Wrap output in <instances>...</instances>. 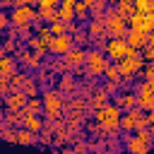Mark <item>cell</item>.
<instances>
[{
    "label": "cell",
    "mask_w": 154,
    "mask_h": 154,
    "mask_svg": "<svg viewBox=\"0 0 154 154\" xmlns=\"http://www.w3.org/2000/svg\"><path fill=\"white\" fill-rule=\"evenodd\" d=\"M91 116H94V120H96L99 125H103V128H106L108 137H116V132H120V116H123V111H120L113 101H111V103H106L103 108L94 111Z\"/></svg>",
    "instance_id": "6da1fadb"
},
{
    "label": "cell",
    "mask_w": 154,
    "mask_h": 154,
    "mask_svg": "<svg viewBox=\"0 0 154 154\" xmlns=\"http://www.w3.org/2000/svg\"><path fill=\"white\" fill-rule=\"evenodd\" d=\"M41 101H43V116H46V120H65L63 94H60L55 87H53V89H43Z\"/></svg>",
    "instance_id": "7a4b0ae2"
},
{
    "label": "cell",
    "mask_w": 154,
    "mask_h": 154,
    "mask_svg": "<svg viewBox=\"0 0 154 154\" xmlns=\"http://www.w3.org/2000/svg\"><path fill=\"white\" fill-rule=\"evenodd\" d=\"M108 55L103 53V51H99V48H91V51H87V63H84V70H87V75L91 77V79H99V77H103V72H106V67H108Z\"/></svg>",
    "instance_id": "3957f363"
},
{
    "label": "cell",
    "mask_w": 154,
    "mask_h": 154,
    "mask_svg": "<svg viewBox=\"0 0 154 154\" xmlns=\"http://www.w3.org/2000/svg\"><path fill=\"white\" fill-rule=\"evenodd\" d=\"M128 29H130L128 19H123L118 14V10L113 5H108V10H106V34H108V38H125Z\"/></svg>",
    "instance_id": "277c9868"
},
{
    "label": "cell",
    "mask_w": 154,
    "mask_h": 154,
    "mask_svg": "<svg viewBox=\"0 0 154 154\" xmlns=\"http://www.w3.org/2000/svg\"><path fill=\"white\" fill-rule=\"evenodd\" d=\"M34 22H38V10H34L31 5H19V7H12L10 12V26H34Z\"/></svg>",
    "instance_id": "5b68a950"
},
{
    "label": "cell",
    "mask_w": 154,
    "mask_h": 154,
    "mask_svg": "<svg viewBox=\"0 0 154 154\" xmlns=\"http://www.w3.org/2000/svg\"><path fill=\"white\" fill-rule=\"evenodd\" d=\"M72 48H75L72 36H70V34H63V36H53V38H51L48 53H51V55H55V58H63V55H67Z\"/></svg>",
    "instance_id": "8992f818"
},
{
    "label": "cell",
    "mask_w": 154,
    "mask_h": 154,
    "mask_svg": "<svg viewBox=\"0 0 154 154\" xmlns=\"http://www.w3.org/2000/svg\"><path fill=\"white\" fill-rule=\"evenodd\" d=\"M125 51H128V41H125V38H108V41H106V48H103V53L108 55L111 63L125 58Z\"/></svg>",
    "instance_id": "52a82bcc"
},
{
    "label": "cell",
    "mask_w": 154,
    "mask_h": 154,
    "mask_svg": "<svg viewBox=\"0 0 154 154\" xmlns=\"http://www.w3.org/2000/svg\"><path fill=\"white\" fill-rule=\"evenodd\" d=\"M77 87H79V82H77V77H75L72 72L60 75V77L55 79V89H58L60 94H77Z\"/></svg>",
    "instance_id": "ba28073f"
},
{
    "label": "cell",
    "mask_w": 154,
    "mask_h": 154,
    "mask_svg": "<svg viewBox=\"0 0 154 154\" xmlns=\"http://www.w3.org/2000/svg\"><path fill=\"white\" fill-rule=\"evenodd\" d=\"M128 26H130V29H137V31H144V34H149V31L154 29V22L149 19V14L135 12V14L128 19Z\"/></svg>",
    "instance_id": "9c48e42d"
},
{
    "label": "cell",
    "mask_w": 154,
    "mask_h": 154,
    "mask_svg": "<svg viewBox=\"0 0 154 154\" xmlns=\"http://www.w3.org/2000/svg\"><path fill=\"white\" fill-rule=\"evenodd\" d=\"M26 101H29V96L24 91H10L5 96V108L7 111H24L26 108Z\"/></svg>",
    "instance_id": "30bf717a"
},
{
    "label": "cell",
    "mask_w": 154,
    "mask_h": 154,
    "mask_svg": "<svg viewBox=\"0 0 154 154\" xmlns=\"http://www.w3.org/2000/svg\"><path fill=\"white\" fill-rule=\"evenodd\" d=\"M123 140H125V149H128V154H149V149H152V144L142 142V140L135 137V135H123Z\"/></svg>",
    "instance_id": "8fae6325"
},
{
    "label": "cell",
    "mask_w": 154,
    "mask_h": 154,
    "mask_svg": "<svg viewBox=\"0 0 154 154\" xmlns=\"http://www.w3.org/2000/svg\"><path fill=\"white\" fill-rule=\"evenodd\" d=\"M108 99H111V96H108V94H106V91H103L101 87H96V89H94V91L89 94V99H87V101H89V111L94 113V111H99V108H103L106 103H111Z\"/></svg>",
    "instance_id": "7c38bea8"
},
{
    "label": "cell",
    "mask_w": 154,
    "mask_h": 154,
    "mask_svg": "<svg viewBox=\"0 0 154 154\" xmlns=\"http://www.w3.org/2000/svg\"><path fill=\"white\" fill-rule=\"evenodd\" d=\"M22 128H26V130H31V132H41V128H43V118L41 116H36V113H29L26 108L22 111Z\"/></svg>",
    "instance_id": "4fadbf2b"
},
{
    "label": "cell",
    "mask_w": 154,
    "mask_h": 154,
    "mask_svg": "<svg viewBox=\"0 0 154 154\" xmlns=\"http://www.w3.org/2000/svg\"><path fill=\"white\" fill-rule=\"evenodd\" d=\"M65 58V63L70 65V70H75V67H84V63H87V51L84 48H72L67 55H63Z\"/></svg>",
    "instance_id": "5bb4252c"
},
{
    "label": "cell",
    "mask_w": 154,
    "mask_h": 154,
    "mask_svg": "<svg viewBox=\"0 0 154 154\" xmlns=\"http://www.w3.org/2000/svg\"><path fill=\"white\" fill-rule=\"evenodd\" d=\"M125 41H128V46H132V48H137V51H142V48L149 43V41H147V34H144V31H137V29H128Z\"/></svg>",
    "instance_id": "9a60e30c"
},
{
    "label": "cell",
    "mask_w": 154,
    "mask_h": 154,
    "mask_svg": "<svg viewBox=\"0 0 154 154\" xmlns=\"http://www.w3.org/2000/svg\"><path fill=\"white\" fill-rule=\"evenodd\" d=\"M113 103L125 113V111H130V108H135V91H120V94H116L113 96Z\"/></svg>",
    "instance_id": "2e32d148"
},
{
    "label": "cell",
    "mask_w": 154,
    "mask_h": 154,
    "mask_svg": "<svg viewBox=\"0 0 154 154\" xmlns=\"http://www.w3.org/2000/svg\"><path fill=\"white\" fill-rule=\"evenodd\" d=\"M70 113H75V116H91V111H89V101L84 99V96H79V94H75L72 96V106H70Z\"/></svg>",
    "instance_id": "e0dca14e"
},
{
    "label": "cell",
    "mask_w": 154,
    "mask_h": 154,
    "mask_svg": "<svg viewBox=\"0 0 154 154\" xmlns=\"http://www.w3.org/2000/svg\"><path fill=\"white\" fill-rule=\"evenodd\" d=\"M108 5H113L123 19H130L135 14V0H113V2L108 0Z\"/></svg>",
    "instance_id": "ac0fdd59"
},
{
    "label": "cell",
    "mask_w": 154,
    "mask_h": 154,
    "mask_svg": "<svg viewBox=\"0 0 154 154\" xmlns=\"http://www.w3.org/2000/svg\"><path fill=\"white\" fill-rule=\"evenodd\" d=\"M17 72V60L14 55H0V77H12Z\"/></svg>",
    "instance_id": "d6986e66"
},
{
    "label": "cell",
    "mask_w": 154,
    "mask_h": 154,
    "mask_svg": "<svg viewBox=\"0 0 154 154\" xmlns=\"http://www.w3.org/2000/svg\"><path fill=\"white\" fill-rule=\"evenodd\" d=\"M84 116H75V113H65V128L72 132V135H79V130L84 128Z\"/></svg>",
    "instance_id": "ffe728a7"
},
{
    "label": "cell",
    "mask_w": 154,
    "mask_h": 154,
    "mask_svg": "<svg viewBox=\"0 0 154 154\" xmlns=\"http://www.w3.org/2000/svg\"><path fill=\"white\" fill-rule=\"evenodd\" d=\"M29 79H31V75H29L26 70H22V72H14V75L10 77V91H22V87H24Z\"/></svg>",
    "instance_id": "44dd1931"
},
{
    "label": "cell",
    "mask_w": 154,
    "mask_h": 154,
    "mask_svg": "<svg viewBox=\"0 0 154 154\" xmlns=\"http://www.w3.org/2000/svg\"><path fill=\"white\" fill-rule=\"evenodd\" d=\"M38 142V135L26 130V128H17V144H24V147H31Z\"/></svg>",
    "instance_id": "7402d4cb"
},
{
    "label": "cell",
    "mask_w": 154,
    "mask_h": 154,
    "mask_svg": "<svg viewBox=\"0 0 154 154\" xmlns=\"http://www.w3.org/2000/svg\"><path fill=\"white\" fill-rule=\"evenodd\" d=\"M46 65H48V67L53 70V75H55V77H60V75H67V72H72V70H70V65L65 63V58H51V60H48Z\"/></svg>",
    "instance_id": "603a6c76"
},
{
    "label": "cell",
    "mask_w": 154,
    "mask_h": 154,
    "mask_svg": "<svg viewBox=\"0 0 154 154\" xmlns=\"http://www.w3.org/2000/svg\"><path fill=\"white\" fill-rule=\"evenodd\" d=\"M2 123H5V128H22V111H7L5 108Z\"/></svg>",
    "instance_id": "cb8c5ba5"
},
{
    "label": "cell",
    "mask_w": 154,
    "mask_h": 154,
    "mask_svg": "<svg viewBox=\"0 0 154 154\" xmlns=\"http://www.w3.org/2000/svg\"><path fill=\"white\" fill-rule=\"evenodd\" d=\"M38 19L51 26L53 22H58V7H43V10H38Z\"/></svg>",
    "instance_id": "d4e9b609"
},
{
    "label": "cell",
    "mask_w": 154,
    "mask_h": 154,
    "mask_svg": "<svg viewBox=\"0 0 154 154\" xmlns=\"http://www.w3.org/2000/svg\"><path fill=\"white\" fill-rule=\"evenodd\" d=\"M43 65H46V63H43V55H41V53H34V51H31L29 58L24 60V67H26V70H41Z\"/></svg>",
    "instance_id": "484cf974"
},
{
    "label": "cell",
    "mask_w": 154,
    "mask_h": 154,
    "mask_svg": "<svg viewBox=\"0 0 154 154\" xmlns=\"http://www.w3.org/2000/svg\"><path fill=\"white\" fill-rule=\"evenodd\" d=\"M120 132H123V135H130V132H135V118H132L128 111L120 116Z\"/></svg>",
    "instance_id": "4316f807"
},
{
    "label": "cell",
    "mask_w": 154,
    "mask_h": 154,
    "mask_svg": "<svg viewBox=\"0 0 154 154\" xmlns=\"http://www.w3.org/2000/svg\"><path fill=\"white\" fill-rule=\"evenodd\" d=\"M72 41H75V46H77V48H84V46H89V43H91V38L87 36V29H82V26L72 34Z\"/></svg>",
    "instance_id": "83f0119b"
},
{
    "label": "cell",
    "mask_w": 154,
    "mask_h": 154,
    "mask_svg": "<svg viewBox=\"0 0 154 154\" xmlns=\"http://www.w3.org/2000/svg\"><path fill=\"white\" fill-rule=\"evenodd\" d=\"M70 147H72V154H89V144H87V140L82 135H77Z\"/></svg>",
    "instance_id": "f1b7e54d"
},
{
    "label": "cell",
    "mask_w": 154,
    "mask_h": 154,
    "mask_svg": "<svg viewBox=\"0 0 154 154\" xmlns=\"http://www.w3.org/2000/svg\"><path fill=\"white\" fill-rule=\"evenodd\" d=\"M103 77L108 79V82H116V84H120V72H118V65L116 63H108V67H106V72H103Z\"/></svg>",
    "instance_id": "f546056e"
},
{
    "label": "cell",
    "mask_w": 154,
    "mask_h": 154,
    "mask_svg": "<svg viewBox=\"0 0 154 154\" xmlns=\"http://www.w3.org/2000/svg\"><path fill=\"white\" fill-rule=\"evenodd\" d=\"M87 144H89V154H106V140H96V137H91Z\"/></svg>",
    "instance_id": "4dcf8cb0"
},
{
    "label": "cell",
    "mask_w": 154,
    "mask_h": 154,
    "mask_svg": "<svg viewBox=\"0 0 154 154\" xmlns=\"http://www.w3.org/2000/svg\"><path fill=\"white\" fill-rule=\"evenodd\" d=\"M26 111H29V113H36V116H41V113H43V101H41L38 96H31V99L26 101Z\"/></svg>",
    "instance_id": "1f68e13d"
},
{
    "label": "cell",
    "mask_w": 154,
    "mask_h": 154,
    "mask_svg": "<svg viewBox=\"0 0 154 154\" xmlns=\"http://www.w3.org/2000/svg\"><path fill=\"white\" fill-rule=\"evenodd\" d=\"M135 12L152 14L154 12V0H135Z\"/></svg>",
    "instance_id": "d6a6232c"
},
{
    "label": "cell",
    "mask_w": 154,
    "mask_h": 154,
    "mask_svg": "<svg viewBox=\"0 0 154 154\" xmlns=\"http://www.w3.org/2000/svg\"><path fill=\"white\" fill-rule=\"evenodd\" d=\"M17 46H19V43H17L14 38H5V41L0 43V55H10V53L14 55V51H17Z\"/></svg>",
    "instance_id": "836d02e7"
},
{
    "label": "cell",
    "mask_w": 154,
    "mask_h": 154,
    "mask_svg": "<svg viewBox=\"0 0 154 154\" xmlns=\"http://www.w3.org/2000/svg\"><path fill=\"white\" fill-rule=\"evenodd\" d=\"M87 17H89V7L84 5V0H77V5H75V19L84 22Z\"/></svg>",
    "instance_id": "e575fe53"
},
{
    "label": "cell",
    "mask_w": 154,
    "mask_h": 154,
    "mask_svg": "<svg viewBox=\"0 0 154 154\" xmlns=\"http://www.w3.org/2000/svg\"><path fill=\"white\" fill-rule=\"evenodd\" d=\"M22 91H24L29 99H31V96H38V82H36V77H31V79L22 87Z\"/></svg>",
    "instance_id": "d590c367"
},
{
    "label": "cell",
    "mask_w": 154,
    "mask_h": 154,
    "mask_svg": "<svg viewBox=\"0 0 154 154\" xmlns=\"http://www.w3.org/2000/svg\"><path fill=\"white\" fill-rule=\"evenodd\" d=\"M0 140H5V142H10V144H17V128H2Z\"/></svg>",
    "instance_id": "8d00e7d4"
},
{
    "label": "cell",
    "mask_w": 154,
    "mask_h": 154,
    "mask_svg": "<svg viewBox=\"0 0 154 154\" xmlns=\"http://www.w3.org/2000/svg\"><path fill=\"white\" fill-rule=\"evenodd\" d=\"M106 154H120V142H118V137H108V140H106Z\"/></svg>",
    "instance_id": "74e56055"
},
{
    "label": "cell",
    "mask_w": 154,
    "mask_h": 154,
    "mask_svg": "<svg viewBox=\"0 0 154 154\" xmlns=\"http://www.w3.org/2000/svg\"><path fill=\"white\" fill-rule=\"evenodd\" d=\"M140 77H142V79H147V82H154V63H144V67H142Z\"/></svg>",
    "instance_id": "f35d334b"
},
{
    "label": "cell",
    "mask_w": 154,
    "mask_h": 154,
    "mask_svg": "<svg viewBox=\"0 0 154 154\" xmlns=\"http://www.w3.org/2000/svg\"><path fill=\"white\" fill-rule=\"evenodd\" d=\"M101 89H103V91H106L108 96H116V94H120V87H118L116 82H108V79H106V82L101 84Z\"/></svg>",
    "instance_id": "ab89813d"
},
{
    "label": "cell",
    "mask_w": 154,
    "mask_h": 154,
    "mask_svg": "<svg viewBox=\"0 0 154 154\" xmlns=\"http://www.w3.org/2000/svg\"><path fill=\"white\" fill-rule=\"evenodd\" d=\"M51 34H53V36H63V34H67V24H63V22H53V24H51Z\"/></svg>",
    "instance_id": "60d3db41"
},
{
    "label": "cell",
    "mask_w": 154,
    "mask_h": 154,
    "mask_svg": "<svg viewBox=\"0 0 154 154\" xmlns=\"http://www.w3.org/2000/svg\"><path fill=\"white\" fill-rule=\"evenodd\" d=\"M142 58H144V63H154V46L152 43H147L142 48Z\"/></svg>",
    "instance_id": "b9f144b4"
},
{
    "label": "cell",
    "mask_w": 154,
    "mask_h": 154,
    "mask_svg": "<svg viewBox=\"0 0 154 154\" xmlns=\"http://www.w3.org/2000/svg\"><path fill=\"white\" fill-rule=\"evenodd\" d=\"M135 137H140L142 142H147V144H154V137H152V132L149 130H137L135 132Z\"/></svg>",
    "instance_id": "7bdbcfd3"
},
{
    "label": "cell",
    "mask_w": 154,
    "mask_h": 154,
    "mask_svg": "<svg viewBox=\"0 0 154 154\" xmlns=\"http://www.w3.org/2000/svg\"><path fill=\"white\" fill-rule=\"evenodd\" d=\"M31 29H34V26H22V29H17V31H19L17 36H19V38H24V41H29V38L34 36V34H31Z\"/></svg>",
    "instance_id": "ee69618b"
},
{
    "label": "cell",
    "mask_w": 154,
    "mask_h": 154,
    "mask_svg": "<svg viewBox=\"0 0 154 154\" xmlns=\"http://www.w3.org/2000/svg\"><path fill=\"white\" fill-rule=\"evenodd\" d=\"M36 5H38V10H43V7H58L60 0H36Z\"/></svg>",
    "instance_id": "f6af8a7d"
},
{
    "label": "cell",
    "mask_w": 154,
    "mask_h": 154,
    "mask_svg": "<svg viewBox=\"0 0 154 154\" xmlns=\"http://www.w3.org/2000/svg\"><path fill=\"white\" fill-rule=\"evenodd\" d=\"M7 26H10V14H7V12H5V10H0V29H2V31H5V29H7Z\"/></svg>",
    "instance_id": "bcb514c9"
},
{
    "label": "cell",
    "mask_w": 154,
    "mask_h": 154,
    "mask_svg": "<svg viewBox=\"0 0 154 154\" xmlns=\"http://www.w3.org/2000/svg\"><path fill=\"white\" fill-rule=\"evenodd\" d=\"M147 128H154V111H147Z\"/></svg>",
    "instance_id": "7dc6e473"
},
{
    "label": "cell",
    "mask_w": 154,
    "mask_h": 154,
    "mask_svg": "<svg viewBox=\"0 0 154 154\" xmlns=\"http://www.w3.org/2000/svg\"><path fill=\"white\" fill-rule=\"evenodd\" d=\"M19 5H31V7H34L36 0H17V7H19Z\"/></svg>",
    "instance_id": "c3c4849f"
},
{
    "label": "cell",
    "mask_w": 154,
    "mask_h": 154,
    "mask_svg": "<svg viewBox=\"0 0 154 154\" xmlns=\"http://www.w3.org/2000/svg\"><path fill=\"white\" fill-rule=\"evenodd\" d=\"M147 41H149V43H152V46H154V29H152V31H149V34H147Z\"/></svg>",
    "instance_id": "681fc988"
},
{
    "label": "cell",
    "mask_w": 154,
    "mask_h": 154,
    "mask_svg": "<svg viewBox=\"0 0 154 154\" xmlns=\"http://www.w3.org/2000/svg\"><path fill=\"white\" fill-rule=\"evenodd\" d=\"M0 111H5V96H0Z\"/></svg>",
    "instance_id": "f907efd6"
},
{
    "label": "cell",
    "mask_w": 154,
    "mask_h": 154,
    "mask_svg": "<svg viewBox=\"0 0 154 154\" xmlns=\"http://www.w3.org/2000/svg\"><path fill=\"white\" fill-rule=\"evenodd\" d=\"M0 10H5V0H0Z\"/></svg>",
    "instance_id": "816d5d0a"
},
{
    "label": "cell",
    "mask_w": 154,
    "mask_h": 154,
    "mask_svg": "<svg viewBox=\"0 0 154 154\" xmlns=\"http://www.w3.org/2000/svg\"><path fill=\"white\" fill-rule=\"evenodd\" d=\"M2 128H5V123H2V120H0V135H2Z\"/></svg>",
    "instance_id": "f5cc1de1"
},
{
    "label": "cell",
    "mask_w": 154,
    "mask_h": 154,
    "mask_svg": "<svg viewBox=\"0 0 154 154\" xmlns=\"http://www.w3.org/2000/svg\"><path fill=\"white\" fill-rule=\"evenodd\" d=\"M149 19H152V22H154V12H152V14H149Z\"/></svg>",
    "instance_id": "db71d44e"
},
{
    "label": "cell",
    "mask_w": 154,
    "mask_h": 154,
    "mask_svg": "<svg viewBox=\"0 0 154 154\" xmlns=\"http://www.w3.org/2000/svg\"><path fill=\"white\" fill-rule=\"evenodd\" d=\"M0 34H2V29H0Z\"/></svg>",
    "instance_id": "11a10c76"
}]
</instances>
